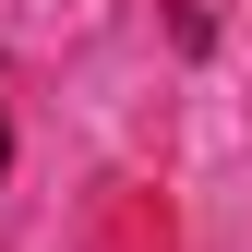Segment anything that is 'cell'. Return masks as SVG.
Listing matches in <instances>:
<instances>
[{"label": "cell", "mask_w": 252, "mask_h": 252, "mask_svg": "<svg viewBox=\"0 0 252 252\" xmlns=\"http://www.w3.org/2000/svg\"><path fill=\"white\" fill-rule=\"evenodd\" d=\"M0 168H12V120H0Z\"/></svg>", "instance_id": "obj_1"}]
</instances>
